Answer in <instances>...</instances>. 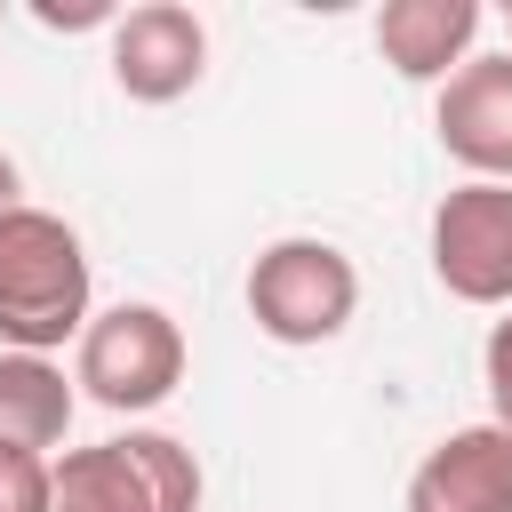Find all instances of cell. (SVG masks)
Returning a JSON list of instances; mask_svg holds the SVG:
<instances>
[{"label": "cell", "mask_w": 512, "mask_h": 512, "mask_svg": "<svg viewBox=\"0 0 512 512\" xmlns=\"http://www.w3.org/2000/svg\"><path fill=\"white\" fill-rule=\"evenodd\" d=\"M96 312L88 248L56 208H8L0 216V352H64L80 344Z\"/></svg>", "instance_id": "cell-1"}, {"label": "cell", "mask_w": 512, "mask_h": 512, "mask_svg": "<svg viewBox=\"0 0 512 512\" xmlns=\"http://www.w3.org/2000/svg\"><path fill=\"white\" fill-rule=\"evenodd\" d=\"M200 456L176 432L128 424L112 440L64 448L56 456V496L48 512H200Z\"/></svg>", "instance_id": "cell-2"}, {"label": "cell", "mask_w": 512, "mask_h": 512, "mask_svg": "<svg viewBox=\"0 0 512 512\" xmlns=\"http://www.w3.org/2000/svg\"><path fill=\"white\" fill-rule=\"evenodd\" d=\"M352 312H360V264L320 232H288L248 264V320L288 352L336 344Z\"/></svg>", "instance_id": "cell-3"}, {"label": "cell", "mask_w": 512, "mask_h": 512, "mask_svg": "<svg viewBox=\"0 0 512 512\" xmlns=\"http://www.w3.org/2000/svg\"><path fill=\"white\" fill-rule=\"evenodd\" d=\"M72 384L80 400L112 408V416H144L184 384V328L160 304H104L88 312L80 344H72Z\"/></svg>", "instance_id": "cell-4"}, {"label": "cell", "mask_w": 512, "mask_h": 512, "mask_svg": "<svg viewBox=\"0 0 512 512\" xmlns=\"http://www.w3.org/2000/svg\"><path fill=\"white\" fill-rule=\"evenodd\" d=\"M432 280L456 304L512 312V184H456L432 208Z\"/></svg>", "instance_id": "cell-5"}, {"label": "cell", "mask_w": 512, "mask_h": 512, "mask_svg": "<svg viewBox=\"0 0 512 512\" xmlns=\"http://www.w3.org/2000/svg\"><path fill=\"white\" fill-rule=\"evenodd\" d=\"M432 136L472 184H512V48L464 56L432 96Z\"/></svg>", "instance_id": "cell-6"}, {"label": "cell", "mask_w": 512, "mask_h": 512, "mask_svg": "<svg viewBox=\"0 0 512 512\" xmlns=\"http://www.w3.org/2000/svg\"><path fill=\"white\" fill-rule=\"evenodd\" d=\"M208 72V24L184 0H136L112 24V80L128 104H176Z\"/></svg>", "instance_id": "cell-7"}, {"label": "cell", "mask_w": 512, "mask_h": 512, "mask_svg": "<svg viewBox=\"0 0 512 512\" xmlns=\"http://www.w3.org/2000/svg\"><path fill=\"white\" fill-rule=\"evenodd\" d=\"M408 512H512V432L456 424L408 472Z\"/></svg>", "instance_id": "cell-8"}, {"label": "cell", "mask_w": 512, "mask_h": 512, "mask_svg": "<svg viewBox=\"0 0 512 512\" xmlns=\"http://www.w3.org/2000/svg\"><path fill=\"white\" fill-rule=\"evenodd\" d=\"M480 24H488L480 0H384V8H376V56H384L400 80L440 88V80L472 56Z\"/></svg>", "instance_id": "cell-9"}, {"label": "cell", "mask_w": 512, "mask_h": 512, "mask_svg": "<svg viewBox=\"0 0 512 512\" xmlns=\"http://www.w3.org/2000/svg\"><path fill=\"white\" fill-rule=\"evenodd\" d=\"M72 408H80V392H72L64 360H48V352H0V440L8 448H32V456L64 448Z\"/></svg>", "instance_id": "cell-10"}, {"label": "cell", "mask_w": 512, "mask_h": 512, "mask_svg": "<svg viewBox=\"0 0 512 512\" xmlns=\"http://www.w3.org/2000/svg\"><path fill=\"white\" fill-rule=\"evenodd\" d=\"M48 496H56V456L0 440V512H48Z\"/></svg>", "instance_id": "cell-11"}, {"label": "cell", "mask_w": 512, "mask_h": 512, "mask_svg": "<svg viewBox=\"0 0 512 512\" xmlns=\"http://www.w3.org/2000/svg\"><path fill=\"white\" fill-rule=\"evenodd\" d=\"M480 376H488V424L512 432V312L488 328V344H480Z\"/></svg>", "instance_id": "cell-12"}, {"label": "cell", "mask_w": 512, "mask_h": 512, "mask_svg": "<svg viewBox=\"0 0 512 512\" xmlns=\"http://www.w3.org/2000/svg\"><path fill=\"white\" fill-rule=\"evenodd\" d=\"M32 16H40L48 32H112V24H120L112 0H32Z\"/></svg>", "instance_id": "cell-13"}, {"label": "cell", "mask_w": 512, "mask_h": 512, "mask_svg": "<svg viewBox=\"0 0 512 512\" xmlns=\"http://www.w3.org/2000/svg\"><path fill=\"white\" fill-rule=\"evenodd\" d=\"M8 208H24V176H16V160L0 152V216H8Z\"/></svg>", "instance_id": "cell-14"}, {"label": "cell", "mask_w": 512, "mask_h": 512, "mask_svg": "<svg viewBox=\"0 0 512 512\" xmlns=\"http://www.w3.org/2000/svg\"><path fill=\"white\" fill-rule=\"evenodd\" d=\"M504 24H512V8H504Z\"/></svg>", "instance_id": "cell-15"}]
</instances>
